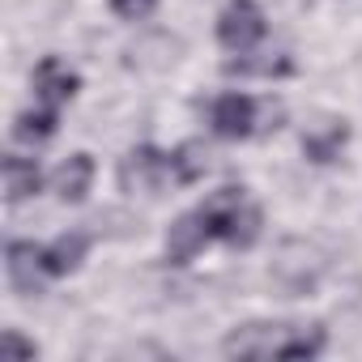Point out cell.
Listing matches in <instances>:
<instances>
[{
	"label": "cell",
	"mask_w": 362,
	"mask_h": 362,
	"mask_svg": "<svg viewBox=\"0 0 362 362\" xmlns=\"http://www.w3.org/2000/svg\"><path fill=\"white\" fill-rule=\"evenodd\" d=\"M320 273H324V260H320V252H315L311 243H303V239L281 243V252H277V260H273V281H277L286 294L311 290V286L320 281Z\"/></svg>",
	"instance_id": "cell-1"
},
{
	"label": "cell",
	"mask_w": 362,
	"mask_h": 362,
	"mask_svg": "<svg viewBox=\"0 0 362 362\" xmlns=\"http://www.w3.org/2000/svg\"><path fill=\"white\" fill-rule=\"evenodd\" d=\"M166 170H170V158H166L162 149L136 145V149H128L124 162H119V188L132 192V197H149V192L162 184Z\"/></svg>",
	"instance_id": "cell-2"
},
{
	"label": "cell",
	"mask_w": 362,
	"mask_h": 362,
	"mask_svg": "<svg viewBox=\"0 0 362 362\" xmlns=\"http://www.w3.org/2000/svg\"><path fill=\"white\" fill-rule=\"evenodd\" d=\"M218 39L230 52H247L264 39V13L256 0H230L226 13L218 18Z\"/></svg>",
	"instance_id": "cell-3"
},
{
	"label": "cell",
	"mask_w": 362,
	"mask_h": 362,
	"mask_svg": "<svg viewBox=\"0 0 362 362\" xmlns=\"http://www.w3.org/2000/svg\"><path fill=\"white\" fill-rule=\"evenodd\" d=\"M5 269H9V281L18 294H39L43 273H47V252L26 243V239H13L5 247Z\"/></svg>",
	"instance_id": "cell-4"
},
{
	"label": "cell",
	"mask_w": 362,
	"mask_h": 362,
	"mask_svg": "<svg viewBox=\"0 0 362 362\" xmlns=\"http://www.w3.org/2000/svg\"><path fill=\"white\" fill-rule=\"evenodd\" d=\"M290 324H243L226 337V358H277Z\"/></svg>",
	"instance_id": "cell-5"
},
{
	"label": "cell",
	"mask_w": 362,
	"mask_h": 362,
	"mask_svg": "<svg viewBox=\"0 0 362 362\" xmlns=\"http://www.w3.org/2000/svg\"><path fill=\"white\" fill-rule=\"evenodd\" d=\"M214 132L226 141H243L256 132V98L247 94H222L214 103Z\"/></svg>",
	"instance_id": "cell-6"
},
{
	"label": "cell",
	"mask_w": 362,
	"mask_h": 362,
	"mask_svg": "<svg viewBox=\"0 0 362 362\" xmlns=\"http://www.w3.org/2000/svg\"><path fill=\"white\" fill-rule=\"evenodd\" d=\"M77 73L69 69V64H60L56 56H47V60H39V69H35V98L43 103V107H60V103H69L73 94H77Z\"/></svg>",
	"instance_id": "cell-7"
},
{
	"label": "cell",
	"mask_w": 362,
	"mask_h": 362,
	"mask_svg": "<svg viewBox=\"0 0 362 362\" xmlns=\"http://www.w3.org/2000/svg\"><path fill=\"white\" fill-rule=\"evenodd\" d=\"M214 235H209V226H205V218H201V209L197 214H184L175 226H170V235H166V256L175 260V264H188L205 243H209Z\"/></svg>",
	"instance_id": "cell-8"
},
{
	"label": "cell",
	"mask_w": 362,
	"mask_h": 362,
	"mask_svg": "<svg viewBox=\"0 0 362 362\" xmlns=\"http://www.w3.org/2000/svg\"><path fill=\"white\" fill-rule=\"evenodd\" d=\"M90 184H94V158H90V153H73V158H64V162L56 166V175H52L56 197L69 201V205L86 201Z\"/></svg>",
	"instance_id": "cell-9"
},
{
	"label": "cell",
	"mask_w": 362,
	"mask_h": 362,
	"mask_svg": "<svg viewBox=\"0 0 362 362\" xmlns=\"http://www.w3.org/2000/svg\"><path fill=\"white\" fill-rule=\"evenodd\" d=\"M243 205H247L243 188H222V192H214V197L201 205V218H205L209 235H214V239H230V230H235Z\"/></svg>",
	"instance_id": "cell-10"
},
{
	"label": "cell",
	"mask_w": 362,
	"mask_h": 362,
	"mask_svg": "<svg viewBox=\"0 0 362 362\" xmlns=\"http://www.w3.org/2000/svg\"><path fill=\"white\" fill-rule=\"evenodd\" d=\"M345 141H349V128L341 119H324V124H315V128L303 132V153L311 162H332Z\"/></svg>",
	"instance_id": "cell-11"
},
{
	"label": "cell",
	"mask_w": 362,
	"mask_h": 362,
	"mask_svg": "<svg viewBox=\"0 0 362 362\" xmlns=\"http://www.w3.org/2000/svg\"><path fill=\"white\" fill-rule=\"evenodd\" d=\"M39 184H43V175H39V162H35V158H18V153L5 158V201H9V205L35 197Z\"/></svg>",
	"instance_id": "cell-12"
},
{
	"label": "cell",
	"mask_w": 362,
	"mask_h": 362,
	"mask_svg": "<svg viewBox=\"0 0 362 362\" xmlns=\"http://www.w3.org/2000/svg\"><path fill=\"white\" fill-rule=\"evenodd\" d=\"M86 252H90V239H86L81 230H73V235H60V239L47 247V273H52V277H64V273H73V269L86 260Z\"/></svg>",
	"instance_id": "cell-13"
},
{
	"label": "cell",
	"mask_w": 362,
	"mask_h": 362,
	"mask_svg": "<svg viewBox=\"0 0 362 362\" xmlns=\"http://www.w3.org/2000/svg\"><path fill=\"white\" fill-rule=\"evenodd\" d=\"M205 170H209L205 141H184V145L170 153V175L179 179V184H197V179H205Z\"/></svg>",
	"instance_id": "cell-14"
},
{
	"label": "cell",
	"mask_w": 362,
	"mask_h": 362,
	"mask_svg": "<svg viewBox=\"0 0 362 362\" xmlns=\"http://www.w3.org/2000/svg\"><path fill=\"white\" fill-rule=\"evenodd\" d=\"M324 349V328L320 324H311V328H286V341H281V349H277V358H286V362H298V358H315Z\"/></svg>",
	"instance_id": "cell-15"
},
{
	"label": "cell",
	"mask_w": 362,
	"mask_h": 362,
	"mask_svg": "<svg viewBox=\"0 0 362 362\" xmlns=\"http://www.w3.org/2000/svg\"><path fill=\"white\" fill-rule=\"evenodd\" d=\"M56 124H60V119H56V107H43V103H39L35 111H22V115H18L13 136L26 141V145H35V141H47V136L56 132Z\"/></svg>",
	"instance_id": "cell-16"
},
{
	"label": "cell",
	"mask_w": 362,
	"mask_h": 362,
	"mask_svg": "<svg viewBox=\"0 0 362 362\" xmlns=\"http://www.w3.org/2000/svg\"><path fill=\"white\" fill-rule=\"evenodd\" d=\"M294 64L286 60V56H277V60H230L226 64V73H239V77H286Z\"/></svg>",
	"instance_id": "cell-17"
},
{
	"label": "cell",
	"mask_w": 362,
	"mask_h": 362,
	"mask_svg": "<svg viewBox=\"0 0 362 362\" xmlns=\"http://www.w3.org/2000/svg\"><path fill=\"white\" fill-rule=\"evenodd\" d=\"M260 222H264V214H260V209H256V205H252V201H247V205H243V214H239V222H235V230H230V239H226V243H230V247H252V243H256V239H260Z\"/></svg>",
	"instance_id": "cell-18"
},
{
	"label": "cell",
	"mask_w": 362,
	"mask_h": 362,
	"mask_svg": "<svg viewBox=\"0 0 362 362\" xmlns=\"http://www.w3.org/2000/svg\"><path fill=\"white\" fill-rule=\"evenodd\" d=\"M111 9H115V18H124V22H145V18L158 9V0H111Z\"/></svg>",
	"instance_id": "cell-19"
},
{
	"label": "cell",
	"mask_w": 362,
	"mask_h": 362,
	"mask_svg": "<svg viewBox=\"0 0 362 362\" xmlns=\"http://www.w3.org/2000/svg\"><path fill=\"white\" fill-rule=\"evenodd\" d=\"M0 354H5V358H35V341H26L13 328H5V332H0Z\"/></svg>",
	"instance_id": "cell-20"
}]
</instances>
